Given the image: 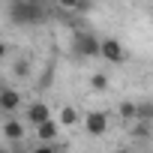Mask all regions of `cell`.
Returning <instances> with one entry per match:
<instances>
[{
  "mask_svg": "<svg viewBox=\"0 0 153 153\" xmlns=\"http://www.w3.org/2000/svg\"><path fill=\"white\" fill-rule=\"evenodd\" d=\"M90 87H93V90H105V87H108V78H105V75H93V78H90Z\"/></svg>",
  "mask_w": 153,
  "mask_h": 153,
  "instance_id": "cell-13",
  "label": "cell"
},
{
  "mask_svg": "<svg viewBox=\"0 0 153 153\" xmlns=\"http://www.w3.org/2000/svg\"><path fill=\"white\" fill-rule=\"evenodd\" d=\"M99 48H102V39H96V36L87 33V30H81V33L72 36V51L78 54V57H96Z\"/></svg>",
  "mask_w": 153,
  "mask_h": 153,
  "instance_id": "cell-2",
  "label": "cell"
},
{
  "mask_svg": "<svg viewBox=\"0 0 153 153\" xmlns=\"http://www.w3.org/2000/svg\"><path fill=\"white\" fill-rule=\"evenodd\" d=\"M27 117H30L33 126H42L45 120H51V108H48L45 102H33V105L27 108Z\"/></svg>",
  "mask_w": 153,
  "mask_h": 153,
  "instance_id": "cell-5",
  "label": "cell"
},
{
  "mask_svg": "<svg viewBox=\"0 0 153 153\" xmlns=\"http://www.w3.org/2000/svg\"><path fill=\"white\" fill-rule=\"evenodd\" d=\"M99 54H102L108 63H123V57H126V51H123V45H120L117 39H102Z\"/></svg>",
  "mask_w": 153,
  "mask_h": 153,
  "instance_id": "cell-3",
  "label": "cell"
},
{
  "mask_svg": "<svg viewBox=\"0 0 153 153\" xmlns=\"http://www.w3.org/2000/svg\"><path fill=\"white\" fill-rule=\"evenodd\" d=\"M111 153H129V150H111Z\"/></svg>",
  "mask_w": 153,
  "mask_h": 153,
  "instance_id": "cell-19",
  "label": "cell"
},
{
  "mask_svg": "<svg viewBox=\"0 0 153 153\" xmlns=\"http://www.w3.org/2000/svg\"><path fill=\"white\" fill-rule=\"evenodd\" d=\"M0 153H12V150H6V147H0Z\"/></svg>",
  "mask_w": 153,
  "mask_h": 153,
  "instance_id": "cell-18",
  "label": "cell"
},
{
  "mask_svg": "<svg viewBox=\"0 0 153 153\" xmlns=\"http://www.w3.org/2000/svg\"><path fill=\"white\" fill-rule=\"evenodd\" d=\"M12 153H27V150H18V147H15V150H12Z\"/></svg>",
  "mask_w": 153,
  "mask_h": 153,
  "instance_id": "cell-20",
  "label": "cell"
},
{
  "mask_svg": "<svg viewBox=\"0 0 153 153\" xmlns=\"http://www.w3.org/2000/svg\"><path fill=\"white\" fill-rule=\"evenodd\" d=\"M132 135H135V138H147V135H150V123H141V120H135V129H132Z\"/></svg>",
  "mask_w": 153,
  "mask_h": 153,
  "instance_id": "cell-12",
  "label": "cell"
},
{
  "mask_svg": "<svg viewBox=\"0 0 153 153\" xmlns=\"http://www.w3.org/2000/svg\"><path fill=\"white\" fill-rule=\"evenodd\" d=\"M135 120H141V123H150V120H153V102H138Z\"/></svg>",
  "mask_w": 153,
  "mask_h": 153,
  "instance_id": "cell-9",
  "label": "cell"
},
{
  "mask_svg": "<svg viewBox=\"0 0 153 153\" xmlns=\"http://www.w3.org/2000/svg\"><path fill=\"white\" fill-rule=\"evenodd\" d=\"M66 147H57V144H39L33 153H63Z\"/></svg>",
  "mask_w": 153,
  "mask_h": 153,
  "instance_id": "cell-14",
  "label": "cell"
},
{
  "mask_svg": "<svg viewBox=\"0 0 153 153\" xmlns=\"http://www.w3.org/2000/svg\"><path fill=\"white\" fill-rule=\"evenodd\" d=\"M3 135H6L9 141H21V138H24V126H21L18 120H6V126H3Z\"/></svg>",
  "mask_w": 153,
  "mask_h": 153,
  "instance_id": "cell-8",
  "label": "cell"
},
{
  "mask_svg": "<svg viewBox=\"0 0 153 153\" xmlns=\"http://www.w3.org/2000/svg\"><path fill=\"white\" fill-rule=\"evenodd\" d=\"M75 120H78V111H75V108H63V111H60V123H63V126H72Z\"/></svg>",
  "mask_w": 153,
  "mask_h": 153,
  "instance_id": "cell-11",
  "label": "cell"
},
{
  "mask_svg": "<svg viewBox=\"0 0 153 153\" xmlns=\"http://www.w3.org/2000/svg\"><path fill=\"white\" fill-rule=\"evenodd\" d=\"M135 111H138V102H120V117L135 120Z\"/></svg>",
  "mask_w": 153,
  "mask_h": 153,
  "instance_id": "cell-10",
  "label": "cell"
},
{
  "mask_svg": "<svg viewBox=\"0 0 153 153\" xmlns=\"http://www.w3.org/2000/svg\"><path fill=\"white\" fill-rule=\"evenodd\" d=\"M6 15L15 27H33V24H42L48 12H45L42 0H9Z\"/></svg>",
  "mask_w": 153,
  "mask_h": 153,
  "instance_id": "cell-1",
  "label": "cell"
},
{
  "mask_svg": "<svg viewBox=\"0 0 153 153\" xmlns=\"http://www.w3.org/2000/svg\"><path fill=\"white\" fill-rule=\"evenodd\" d=\"M84 126H87V135L99 138V135H105V129H108V117H105L102 111H90L87 120H84Z\"/></svg>",
  "mask_w": 153,
  "mask_h": 153,
  "instance_id": "cell-4",
  "label": "cell"
},
{
  "mask_svg": "<svg viewBox=\"0 0 153 153\" xmlns=\"http://www.w3.org/2000/svg\"><path fill=\"white\" fill-rule=\"evenodd\" d=\"M0 114H3V105H0Z\"/></svg>",
  "mask_w": 153,
  "mask_h": 153,
  "instance_id": "cell-21",
  "label": "cell"
},
{
  "mask_svg": "<svg viewBox=\"0 0 153 153\" xmlns=\"http://www.w3.org/2000/svg\"><path fill=\"white\" fill-rule=\"evenodd\" d=\"M60 3V9H72V12H78V6L84 3V0H57Z\"/></svg>",
  "mask_w": 153,
  "mask_h": 153,
  "instance_id": "cell-15",
  "label": "cell"
},
{
  "mask_svg": "<svg viewBox=\"0 0 153 153\" xmlns=\"http://www.w3.org/2000/svg\"><path fill=\"white\" fill-rule=\"evenodd\" d=\"M0 57H6V45L3 42H0Z\"/></svg>",
  "mask_w": 153,
  "mask_h": 153,
  "instance_id": "cell-17",
  "label": "cell"
},
{
  "mask_svg": "<svg viewBox=\"0 0 153 153\" xmlns=\"http://www.w3.org/2000/svg\"><path fill=\"white\" fill-rule=\"evenodd\" d=\"M36 135H39V141H42V144H51V141L60 135V123H54V120H45L42 126H36Z\"/></svg>",
  "mask_w": 153,
  "mask_h": 153,
  "instance_id": "cell-6",
  "label": "cell"
},
{
  "mask_svg": "<svg viewBox=\"0 0 153 153\" xmlns=\"http://www.w3.org/2000/svg\"><path fill=\"white\" fill-rule=\"evenodd\" d=\"M27 72H30V66H27V60H18V66H15V75H21V78H24Z\"/></svg>",
  "mask_w": 153,
  "mask_h": 153,
  "instance_id": "cell-16",
  "label": "cell"
},
{
  "mask_svg": "<svg viewBox=\"0 0 153 153\" xmlns=\"http://www.w3.org/2000/svg\"><path fill=\"white\" fill-rule=\"evenodd\" d=\"M0 105H3V111H15L21 105V96L12 87H3V90H0Z\"/></svg>",
  "mask_w": 153,
  "mask_h": 153,
  "instance_id": "cell-7",
  "label": "cell"
}]
</instances>
